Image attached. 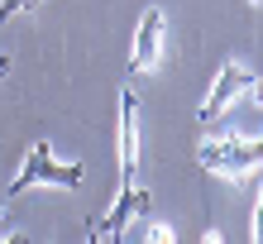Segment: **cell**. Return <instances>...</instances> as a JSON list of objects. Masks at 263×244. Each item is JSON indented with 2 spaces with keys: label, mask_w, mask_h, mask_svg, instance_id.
<instances>
[{
  "label": "cell",
  "mask_w": 263,
  "mask_h": 244,
  "mask_svg": "<svg viewBox=\"0 0 263 244\" xmlns=\"http://www.w3.org/2000/svg\"><path fill=\"white\" fill-rule=\"evenodd\" d=\"M43 182H48V187H82V163H63L48 139H39L34 148H29L24 167L14 173V182L5 187V196H24V192L43 187Z\"/></svg>",
  "instance_id": "1"
},
{
  "label": "cell",
  "mask_w": 263,
  "mask_h": 244,
  "mask_svg": "<svg viewBox=\"0 0 263 244\" xmlns=\"http://www.w3.org/2000/svg\"><path fill=\"white\" fill-rule=\"evenodd\" d=\"M201 167L206 173H220V177H244V173H258L263 163V144L258 139H239V134H215V139L201 144Z\"/></svg>",
  "instance_id": "2"
},
{
  "label": "cell",
  "mask_w": 263,
  "mask_h": 244,
  "mask_svg": "<svg viewBox=\"0 0 263 244\" xmlns=\"http://www.w3.org/2000/svg\"><path fill=\"white\" fill-rule=\"evenodd\" d=\"M249 91H258V77H249L239 63H225V67H220V77H215V86H211V96L201 101L196 120H201V125H215V120L225 115V105H230V101H239V96H249Z\"/></svg>",
  "instance_id": "3"
},
{
  "label": "cell",
  "mask_w": 263,
  "mask_h": 244,
  "mask_svg": "<svg viewBox=\"0 0 263 244\" xmlns=\"http://www.w3.org/2000/svg\"><path fill=\"white\" fill-rule=\"evenodd\" d=\"M163 34H167L163 10H158V5H153V10H144V20H139V29H134L129 77H139V72H153V67H158V58H163Z\"/></svg>",
  "instance_id": "4"
},
{
  "label": "cell",
  "mask_w": 263,
  "mask_h": 244,
  "mask_svg": "<svg viewBox=\"0 0 263 244\" xmlns=\"http://www.w3.org/2000/svg\"><path fill=\"white\" fill-rule=\"evenodd\" d=\"M144 211H148V192H139L134 182H129V187H120V201L110 206V216H105L101 225H91V230H96L101 244H120V235H125Z\"/></svg>",
  "instance_id": "5"
},
{
  "label": "cell",
  "mask_w": 263,
  "mask_h": 244,
  "mask_svg": "<svg viewBox=\"0 0 263 244\" xmlns=\"http://www.w3.org/2000/svg\"><path fill=\"white\" fill-rule=\"evenodd\" d=\"M134 167H139V101L134 91L120 96V177L125 187L134 182Z\"/></svg>",
  "instance_id": "6"
},
{
  "label": "cell",
  "mask_w": 263,
  "mask_h": 244,
  "mask_svg": "<svg viewBox=\"0 0 263 244\" xmlns=\"http://www.w3.org/2000/svg\"><path fill=\"white\" fill-rule=\"evenodd\" d=\"M34 5H39V0H0V24H5V20H14L20 10H34Z\"/></svg>",
  "instance_id": "7"
},
{
  "label": "cell",
  "mask_w": 263,
  "mask_h": 244,
  "mask_svg": "<svg viewBox=\"0 0 263 244\" xmlns=\"http://www.w3.org/2000/svg\"><path fill=\"white\" fill-rule=\"evenodd\" d=\"M144 244H177V235L173 230H167V225H153V230H148V239Z\"/></svg>",
  "instance_id": "8"
},
{
  "label": "cell",
  "mask_w": 263,
  "mask_h": 244,
  "mask_svg": "<svg viewBox=\"0 0 263 244\" xmlns=\"http://www.w3.org/2000/svg\"><path fill=\"white\" fill-rule=\"evenodd\" d=\"M201 244H225V239H220V230H206V239H201Z\"/></svg>",
  "instance_id": "9"
},
{
  "label": "cell",
  "mask_w": 263,
  "mask_h": 244,
  "mask_svg": "<svg viewBox=\"0 0 263 244\" xmlns=\"http://www.w3.org/2000/svg\"><path fill=\"white\" fill-rule=\"evenodd\" d=\"M0 244H29V235H10V239H0Z\"/></svg>",
  "instance_id": "10"
},
{
  "label": "cell",
  "mask_w": 263,
  "mask_h": 244,
  "mask_svg": "<svg viewBox=\"0 0 263 244\" xmlns=\"http://www.w3.org/2000/svg\"><path fill=\"white\" fill-rule=\"evenodd\" d=\"M86 244H101V239H96V230H86Z\"/></svg>",
  "instance_id": "11"
},
{
  "label": "cell",
  "mask_w": 263,
  "mask_h": 244,
  "mask_svg": "<svg viewBox=\"0 0 263 244\" xmlns=\"http://www.w3.org/2000/svg\"><path fill=\"white\" fill-rule=\"evenodd\" d=\"M5 67H10V58H0V72H5Z\"/></svg>",
  "instance_id": "12"
},
{
  "label": "cell",
  "mask_w": 263,
  "mask_h": 244,
  "mask_svg": "<svg viewBox=\"0 0 263 244\" xmlns=\"http://www.w3.org/2000/svg\"><path fill=\"white\" fill-rule=\"evenodd\" d=\"M249 5H258V0H249Z\"/></svg>",
  "instance_id": "13"
}]
</instances>
